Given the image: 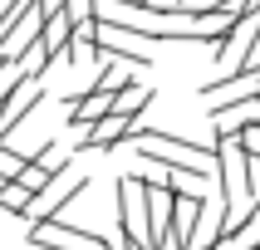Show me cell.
<instances>
[{
	"instance_id": "5b68a950",
	"label": "cell",
	"mask_w": 260,
	"mask_h": 250,
	"mask_svg": "<svg viewBox=\"0 0 260 250\" xmlns=\"http://www.w3.org/2000/svg\"><path fill=\"white\" fill-rule=\"evenodd\" d=\"M147 103H152V88H147V84H138V79H133V84L123 88V93H118L113 113H123V118H133V123H138V113H143Z\"/></svg>"
},
{
	"instance_id": "277c9868",
	"label": "cell",
	"mask_w": 260,
	"mask_h": 250,
	"mask_svg": "<svg viewBox=\"0 0 260 250\" xmlns=\"http://www.w3.org/2000/svg\"><path fill=\"white\" fill-rule=\"evenodd\" d=\"M133 118H123V113H108L103 123H93L88 132H79V152H113V147H123V142H133Z\"/></svg>"
},
{
	"instance_id": "3957f363",
	"label": "cell",
	"mask_w": 260,
	"mask_h": 250,
	"mask_svg": "<svg viewBox=\"0 0 260 250\" xmlns=\"http://www.w3.org/2000/svg\"><path fill=\"white\" fill-rule=\"evenodd\" d=\"M206 93V113L216 118V113H226L231 103H246V98H255L260 93V74H231V79H216V84H206L202 88Z\"/></svg>"
},
{
	"instance_id": "6da1fadb",
	"label": "cell",
	"mask_w": 260,
	"mask_h": 250,
	"mask_svg": "<svg viewBox=\"0 0 260 250\" xmlns=\"http://www.w3.org/2000/svg\"><path fill=\"white\" fill-rule=\"evenodd\" d=\"M118 226H123V245L152 250V216H147V191L138 172L118 176Z\"/></svg>"
},
{
	"instance_id": "7a4b0ae2",
	"label": "cell",
	"mask_w": 260,
	"mask_h": 250,
	"mask_svg": "<svg viewBox=\"0 0 260 250\" xmlns=\"http://www.w3.org/2000/svg\"><path fill=\"white\" fill-rule=\"evenodd\" d=\"M88 191V172H74L69 182H64V187H49V191H40V196H35V201H29V211L20 221H29V226H49V221H59L64 216V211H69L74 201H79V196H84Z\"/></svg>"
},
{
	"instance_id": "8992f818",
	"label": "cell",
	"mask_w": 260,
	"mask_h": 250,
	"mask_svg": "<svg viewBox=\"0 0 260 250\" xmlns=\"http://www.w3.org/2000/svg\"><path fill=\"white\" fill-rule=\"evenodd\" d=\"M236 147H241L246 157H260V123H250V128L236 132Z\"/></svg>"
}]
</instances>
